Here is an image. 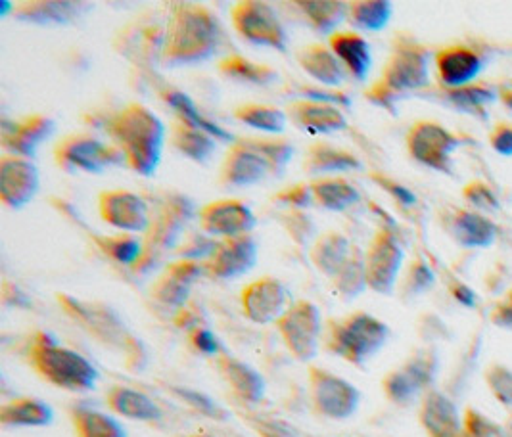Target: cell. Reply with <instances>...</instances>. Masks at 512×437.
I'll return each mask as SVG.
<instances>
[{"instance_id": "obj_1", "label": "cell", "mask_w": 512, "mask_h": 437, "mask_svg": "<svg viewBox=\"0 0 512 437\" xmlns=\"http://www.w3.org/2000/svg\"><path fill=\"white\" fill-rule=\"evenodd\" d=\"M221 43V23L206 6L171 4L163 29L160 62L165 68L194 66L213 58Z\"/></svg>"}, {"instance_id": "obj_2", "label": "cell", "mask_w": 512, "mask_h": 437, "mask_svg": "<svg viewBox=\"0 0 512 437\" xmlns=\"http://www.w3.org/2000/svg\"><path fill=\"white\" fill-rule=\"evenodd\" d=\"M110 142L125 156V167L140 177H154L162 161L165 125L158 115L139 102H129L106 119Z\"/></svg>"}, {"instance_id": "obj_3", "label": "cell", "mask_w": 512, "mask_h": 437, "mask_svg": "<svg viewBox=\"0 0 512 437\" xmlns=\"http://www.w3.org/2000/svg\"><path fill=\"white\" fill-rule=\"evenodd\" d=\"M66 315L87 330L94 340L112 349H119L125 357V367L133 372H142L148 365V351L137 336L129 332L116 311L98 301H83L70 294L56 296Z\"/></svg>"}, {"instance_id": "obj_4", "label": "cell", "mask_w": 512, "mask_h": 437, "mask_svg": "<svg viewBox=\"0 0 512 437\" xmlns=\"http://www.w3.org/2000/svg\"><path fill=\"white\" fill-rule=\"evenodd\" d=\"M27 363L48 384L60 390L85 393L93 391L100 374L93 363L81 353L73 351L50 332H35L27 345Z\"/></svg>"}, {"instance_id": "obj_5", "label": "cell", "mask_w": 512, "mask_h": 437, "mask_svg": "<svg viewBox=\"0 0 512 437\" xmlns=\"http://www.w3.org/2000/svg\"><path fill=\"white\" fill-rule=\"evenodd\" d=\"M198 207L185 194H167L156 206L148 230L144 232V253L131 269L135 275H148L158 267L165 253H173L183 242L188 223L198 217Z\"/></svg>"}, {"instance_id": "obj_6", "label": "cell", "mask_w": 512, "mask_h": 437, "mask_svg": "<svg viewBox=\"0 0 512 437\" xmlns=\"http://www.w3.org/2000/svg\"><path fill=\"white\" fill-rule=\"evenodd\" d=\"M388 336V326L365 311L330 319L323 330L326 349L355 367L365 365L376 355L388 342Z\"/></svg>"}, {"instance_id": "obj_7", "label": "cell", "mask_w": 512, "mask_h": 437, "mask_svg": "<svg viewBox=\"0 0 512 437\" xmlns=\"http://www.w3.org/2000/svg\"><path fill=\"white\" fill-rule=\"evenodd\" d=\"M428 83V52L415 43H397L390 60L382 69L365 98L378 106L390 108L401 92L417 91Z\"/></svg>"}, {"instance_id": "obj_8", "label": "cell", "mask_w": 512, "mask_h": 437, "mask_svg": "<svg viewBox=\"0 0 512 437\" xmlns=\"http://www.w3.org/2000/svg\"><path fill=\"white\" fill-rule=\"evenodd\" d=\"M54 161L62 171L70 175H98L106 169L125 165V156L112 142H104L87 133H73L56 142Z\"/></svg>"}, {"instance_id": "obj_9", "label": "cell", "mask_w": 512, "mask_h": 437, "mask_svg": "<svg viewBox=\"0 0 512 437\" xmlns=\"http://www.w3.org/2000/svg\"><path fill=\"white\" fill-rule=\"evenodd\" d=\"M275 324L282 342L300 363H309L317 357L325 324L315 303L307 299L290 303V307Z\"/></svg>"}, {"instance_id": "obj_10", "label": "cell", "mask_w": 512, "mask_h": 437, "mask_svg": "<svg viewBox=\"0 0 512 437\" xmlns=\"http://www.w3.org/2000/svg\"><path fill=\"white\" fill-rule=\"evenodd\" d=\"M234 31L248 43L273 48L277 52L288 50V33L279 20L275 8L261 0H240L231 10Z\"/></svg>"}, {"instance_id": "obj_11", "label": "cell", "mask_w": 512, "mask_h": 437, "mask_svg": "<svg viewBox=\"0 0 512 437\" xmlns=\"http://www.w3.org/2000/svg\"><path fill=\"white\" fill-rule=\"evenodd\" d=\"M309 391L315 411L330 420H346L359 409V390L326 368L309 367Z\"/></svg>"}, {"instance_id": "obj_12", "label": "cell", "mask_w": 512, "mask_h": 437, "mask_svg": "<svg viewBox=\"0 0 512 437\" xmlns=\"http://www.w3.org/2000/svg\"><path fill=\"white\" fill-rule=\"evenodd\" d=\"M98 213L106 225L127 234H144L152 217L146 200L123 188L104 190L98 196Z\"/></svg>"}, {"instance_id": "obj_13", "label": "cell", "mask_w": 512, "mask_h": 437, "mask_svg": "<svg viewBox=\"0 0 512 437\" xmlns=\"http://www.w3.org/2000/svg\"><path fill=\"white\" fill-rule=\"evenodd\" d=\"M198 225L202 232L217 240H223L252 234V230L256 229L257 217L246 202L236 198H223L200 207Z\"/></svg>"}, {"instance_id": "obj_14", "label": "cell", "mask_w": 512, "mask_h": 437, "mask_svg": "<svg viewBox=\"0 0 512 437\" xmlns=\"http://www.w3.org/2000/svg\"><path fill=\"white\" fill-rule=\"evenodd\" d=\"M403 263V250L394 232L380 229L373 236L365 252L367 286L378 294H390L396 286L397 276Z\"/></svg>"}, {"instance_id": "obj_15", "label": "cell", "mask_w": 512, "mask_h": 437, "mask_svg": "<svg viewBox=\"0 0 512 437\" xmlns=\"http://www.w3.org/2000/svg\"><path fill=\"white\" fill-rule=\"evenodd\" d=\"M290 296L286 286L275 276H259L244 286L240 294L242 313L254 324L277 322L290 307Z\"/></svg>"}, {"instance_id": "obj_16", "label": "cell", "mask_w": 512, "mask_h": 437, "mask_svg": "<svg viewBox=\"0 0 512 437\" xmlns=\"http://www.w3.org/2000/svg\"><path fill=\"white\" fill-rule=\"evenodd\" d=\"M41 186L33 160L2 154L0 158V202L8 209H22L37 196Z\"/></svg>"}, {"instance_id": "obj_17", "label": "cell", "mask_w": 512, "mask_h": 437, "mask_svg": "<svg viewBox=\"0 0 512 437\" xmlns=\"http://www.w3.org/2000/svg\"><path fill=\"white\" fill-rule=\"evenodd\" d=\"M259 244L252 234L219 240L206 265V276L213 280H233L256 267Z\"/></svg>"}, {"instance_id": "obj_18", "label": "cell", "mask_w": 512, "mask_h": 437, "mask_svg": "<svg viewBox=\"0 0 512 437\" xmlns=\"http://www.w3.org/2000/svg\"><path fill=\"white\" fill-rule=\"evenodd\" d=\"M56 131V121L45 114L25 115L20 121H2L0 144L4 154L31 160Z\"/></svg>"}, {"instance_id": "obj_19", "label": "cell", "mask_w": 512, "mask_h": 437, "mask_svg": "<svg viewBox=\"0 0 512 437\" xmlns=\"http://www.w3.org/2000/svg\"><path fill=\"white\" fill-rule=\"evenodd\" d=\"M455 146L457 138L432 121L415 123L407 135V148L413 160L440 171L449 167V156Z\"/></svg>"}, {"instance_id": "obj_20", "label": "cell", "mask_w": 512, "mask_h": 437, "mask_svg": "<svg viewBox=\"0 0 512 437\" xmlns=\"http://www.w3.org/2000/svg\"><path fill=\"white\" fill-rule=\"evenodd\" d=\"M288 121L307 135H334L348 129V119L338 106L307 98L290 100L284 108Z\"/></svg>"}, {"instance_id": "obj_21", "label": "cell", "mask_w": 512, "mask_h": 437, "mask_svg": "<svg viewBox=\"0 0 512 437\" xmlns=\"http://www.w3.org/2000/svg\"><path fill=\"white\" fill-rule=\"evenodd\" d=\"M93 10L91 2L73 0H24L14 2V18L18 22L31 23L39 27H66L79 22Z\"/></svg>"}, {"instance_id": "obj_22", "label": "cell", "mask_w": 512, "mask_h": 437, "mask_svg": "<svg viewBox=\"0 0 512 437\" xmlns=\"http://www.w3.org/2000/svg\"><path fill=\"white\" fill-rule=\"evenodd\" d=\"M267 175H271L267 161L240 138H236V142L225 152L219 181L229 188H244L261 183Z\"/></svg>"}, {"instance_id": "obj_23", "label": "cell", "mask_w": 512, "mask_h": 437, "mask_svg": "<svg viewBox=\"0 0 512 437\" xmlns=\"http://www.w3.org/2000/svg\"><path fill=\"white\" fill-rule=\"evenodd\" d=\"M328 46L340 60L342 68L346 69V73H350L355 81L367 79L373 66V54L365 37H361L355 31L338 29L328 37Z\"/></svg>"}, {"instance_id": "obj_24", "label": "cell", "mask_w": 512, "mask_h": 437, "mask_svg": "<svg viewBox=\"0 0 512 437\" xmlns=\"http://www.w3.org/2000/svg\"><path fill=\"white\" fill-rule=\"evenodd\" d=\"M361 167L363 163L353 152L328 142H315L303 154L302 169L307 175L330 177L334 173H348Z\"/></svg>"}, {"instance_id": "obj_25", "label": "cell", "mask_w": 512, "mask_h": 437, "mask_svg": "<svg viewBox=\"0 0 512 437\" xmlns=\"http://www.w3.org/2000/svg\"><path fill=\"white\" fill-rule=\"evenodd\" d=\"M217 370L234 391V395L244 403L256 405L265 397V380L256 368L250 367L248 363L223 353L217 357Z\"/></svg>"}, {"instance_id": "obj_26", "label": "cell", "mask_w": 512, "mask_h": 437, "mask_svg": "<svg viewBox=\"0 0 512 437\" xmlns=\"http://www.w3.org/2000/svg\"><path fill=\"white\" fill-rule=\"evenodd\" d=\"M296 60L300 68L315 79L321 87L338 89L344 83L346 69L342 68L340 60L334 56L330 46L323 43H311L298 50Z\"/></svg>"}, {"instance_id": "obj_27", "label": "cell", "mask_w": 512, "mask_h": 437, "mask_svg": "<svg viewBox=\"0 0 512 437\" xmlns=\"http://www.w3.org/2000/svg\"><path fill=\"white\" fill-rule=\"evenodd\" d=\"M436 68L443 85L451 89H463L480 73L482 62L470 48L447 46L438 52Z\"/></svg>"}, {"instance_id": "obj_28", "label": "cell", "mask_w": 512, "mask_h": 437, "mask_svg": "<svg viewBox=\"0 0 512 437\" xmlns=\"http://www.w3.org/2000/svg\"><path fill=\"white\" fill-rule=\"evenodd\" d=\"M162 98L163 102L175 112L177 119L183 121L188 127L198 129V131H202V133H208V135L215 138L217 142H225V144H229V146L236 142V137H234L233 133H229L225 127H221L219 123H215L213 119L202 114V112L198 110V106L194 104V100H192L188 94H185V92L169 87V89H165V91L162 92Z\"/></svg>"}, {"instance_id": "obj_29", "label": "cell", "mask_w": 512, "mask_h": 437, "mask_svg": "<svg viewBox=\"0 0 512 437\" xmlns=\"http://www.w3.org/2000/svg\"><path fill=\"white\" fill-rule=\"evenodd\" d=\"M351 250H353V246L342 232L326 230L323 234H319L315 238V242L311 244L309 259L321 275L332 280L342 269L346 259L350 257Z\"/></svg>"}, {"instance_id": "obj_30", "label": "cell", "mask_w": 512, "mask_h": 437, "mask_svg": "<svg viewBox=\"0 0 512 437\" xmlns=\"http://www.w3.org/2000/svg\"><path fill=\"white\" fill-rule=\"evenodd\" d=\"M106 405L110 411L139 422H154L162 418V409L150 399L146 393L129 388V386H114L106 393Z\"/></svg>"}, {"instance_id": "obj_31", "label": "cell", "mask_w": 512, "mask_h": 437, "mask_svg": "<svg viewBox=\"0 0 512 437\" xmlns=\"http://www.w3.org/2000/svg\"><path fill=\"white\" fill-rule=\"evenodd\" d=\"M54 420L52 407L37 397H16L0 407V422L10 428H45Z\"/></svg>"}, {"instance_id": "obj_32", "label": "cell", "mask_w": 512, "mask_h": 437, "mask_svg": "<svg viewBox=\"0 0 512 437\" xmlns=\"http://www.w3.org/2000/svg\"><path fill=\"white\" fill-rule=\"evenodd\" d=\"M169 142L171 146L187 160L194 163H208L217 152V140L208 133L192 129L183 121L175 119L169 127Z\"/></svg>"}, {"instance_id": "obj_33", "label": "cell", "mask_w": 512, "mask_h": 437, "mask_svg": "<svg viewBox=\"0 0 512 437\" xmlns=\"http://www.w3.org/2000/svg\"><path fill=\"white\" fill-rule=\"evenodd\" d=\"M292 6L300 10L305 22L317 33L328 37L348 18V2L344 0H298Z\"/></svg>"}, {"instance_id": "obj_34", "label": "cell", "mask_w": 512, "mask_h": 437, "mask_svg": "<svg viewBox=\"0 0 512 437\" xmlns=\"http://www.w3.org/2000/svg\"><path fill=\"white\" fill-rule=\"evenodd\" d=\"M420 418L430 437H459V414L442 393H430L424 399Z\"/></svg>"}, {"instance_id": "obj_35", "label": "cell", "mask_w": 512, "mask_h": 437, "mask_svg": "<svg viewBox=\"0 0 512 437\" xmlns=\"http://www.w3.org/2000/svg\"><path fill=\"white\" fill-rule=\"evenodd\" d=\"M311 183L315 206L340 213L359 202V190L342 177H315Z\"/></svg>"}, {"instance_id": "obj_36", "label": "cell", "mask_w": 512, "mask_h": 437, "mask_svg": "<svg viewBox=\"0 0 512 437\" xmlns=\"http://www.w3.org/2000/svg\"><path fill=\"white\" fill-rule=\"evenodd\" d=\"M217 69L234 81L256 85V87H269L279 81V71L273 66L252 62L242 54H229L219 60Z\"/></svg>"}, {"instance_id": "obj_37", "label": "cell", "mask_w": 512, "mask_h": 437, "mask_svg": "<svg viewBox=\"0 0 512 437\" xmlns=\"http://www.w3.org/2000/svg\"><path fill=\"white\" fill-rule=\"evenodd\" d=\"M233 117L238 123L252 127L261 133H269L273 137H279L280 133L286 129V121H288L284 110H280L277 106L256 104V102H246L236 106Z\"/></svg>"}, {"instance_id": "obj_38", "label": "cell", "mask_w": 512, "mask_h": 437, "mask_svg": "<svg viewBox=\"0 0 512 437\" xmlns=\"http://www.w3.org/2000/svg\"><path fill=\"white\" fill-rule=\"evenodd\" d=\"M71 424L77 437H127L125 428L112 414L89 407H75L71 411Z\"/></svg>"}, {"instance_id": "obj_39", "label": "cell", "mask_w": 512, "mask_h": 437, "mask_svg": "<svg viewBox=\"0 0 512 437\" xmlns=\"http://www.w3.org/2000/svg\"><path fill=\"white\" fill-rule=\"evenodd\" d=\"M96 248L121 267L133 269L144 253V240L139 234L121 232L116 236H94Z\"/></svg>"}, {"instance_id": "obj_40", "label": "cell", "mask_w": 512, "mask_h": 437, "mask_svg": "<svg viewBox=\"0 0 512 437\" xmlns=\"http://www.w3.org/2000/svg\"><path fill=\"white\" fill-rule=\"evenodd\" d=\"M332 286L336 296L342 301H351L357 298L367 286V273H365V253L357 246H353L350 257L342 265V269L332 278Z\"/></svg>"}, {"instance_id": "obj_41", "label": "cell", "mask_w": 512, "mask_h": 437, "mask_svg": "<svg viewBox=\"0 0 512 437\" xmlns=\"http://www.w3.org/2000/svg\"><path fill=\"white\" fill-rule=\"evenodd\" d=\"M392 18V4L384 0H353L348 2V23L361 31H380Z\"/></svg>"}, {"instance_id": "obj_42", "label": "cell", "mask_w": 512, "mask_h": 437, "mask_svg": "<svg viewBox=\"0 0 512 437\" xmlns=\"http://www.w3.org/2000/svg\"><path fill=\"white\" fill-rule=\"evenodd\" d=\"M246 146L256 150L267 161L271 175H280L296 154V146L284 137H246L240 138Z\"/></svg>"}, {"instance_id": "obj_43", "label": "cell", "mask_w": 512, "mask_h": 437, "mask_svg": "<svg viewBox=\"0 0 512 437\" xmlns=\"http://www.w3.org/2000/svg\"><path fill=\"white\" fill-rule=\"evenodd\" d=\"M150 296L158 305H162L165 309H171V311L177 313L179 309H183L188 303L190 286L183 284L181 280H177V278H173V276L167 275L163 271L162 275L154 280Z\"/></svg>"}, {"instance_id": "obj_44", "label": "cell", "mask_w": 512, "mask_h": 437, "mask_svg": "<svg viewBox=\"0 0 512 437\" xmlns=\"http://www.w3.org/2000/svg\"><path fill=\"white\" fill-rule=\"evenodd\" d=\"M280 225L288 232V236L298 244L307 248L309 244L315 242V234H317V227L315 221L311 219V215L303 209H286L280 215Z\"/></svg>"}, {"instance_id": "obj_45", "label": "cell", "mask_w": 512, "mask_h": 437, "mask_svg": "<svg viewBox=\"0 0 512 437\" xmlns=\"http://www.w3.org/2000/svg\"><path fill=\"white\" fill-rule=\"evenodd\" d=\"M455 232L457 238L461 240V244L466 246H480V244H488L493 238V227L488 221H484L478 215L472 213H461L455 221Z\"/></svg>"}, {"instance_id": "obj_46", "label": "cell", "mask_w": 512, "mask_h": 437, "mask_svg": "<svg viewBox=\"0 0 512 437\" xmlns=\"http://www.w3.org/2000/svg\"><path fill=\"white\" fill-rule=\"evenodd\" d=\"M422 390L419 382L413 378V374L405 368L396 370V372H390L386 378H384V391L386 395L399 405H405L409 401H413L419 391Z\"/></svg>"}, {"instance_id": "obj_47", "label": "cell", "mask_w": 512, "mask_h": 437, "mask_svg": "<svg viewBox=\"0 0 512 437\" xmlns=\"http://www.w3.org/2000/svg\"><path fill=\"white\" fill-rule=\"evenodd\" d=\"M219 240L213 238L206 232H194L188 234L187 238H183V242L179 244V248L173 252L177 259H190V261H202L206 263L211 257V253L215 252Z\"/></svg>"}, {"instance_id": "obj_48", "label": "cell", "mask_w": 512, "mask_h": 437, "mask_svg": "<svg viewBox=\"0 0 512 437\" xmlns=\"http://www.w3.org/2000/svg\"><path fill=\"white\" fill-rule=\"evenodd\" d=\"M171 391L185 401L188 407H192L194 411H198L208 418H215V420H225L227 418V411L221 409L210 395L202 393V391L192 390V388H183V386H171Z\"/></svg>"}, {"instance_id": "obj_49", "label": "cell", "mask_w": 512, "mask_h": 437, "mask_svg": "<svg viewBox=\"0 0 512 437\" xmlns=\"http://www.w3.org/2000/svg\"><path fill=\"white\" fill-rule=\"evenodd\" d=\"M273 202L286 207V209L307 211L309 207L315 206L311 183L303 181V183L290 184V186H286V188H282V190L273 194Z\"/></svg>"}, {"instance_id": "obj_50", "label": "cell", "mask_w": 512, "mask_h": 437, "mask_svg": "<svg viewBox=\"0 0 512 437\" xmlns=\"http://www.w3.org/2000/svg\"><path fill=\"white\" fill-rule=\"evenodd\" d=\"M167 275L181 280L183 284H187L192 288V284L196 280H200L202 276H206V265L202 261H190V259H173L165 265L163 269Z\"/></svg>"}, {"instance_id": "obj_51", "label": "cell", "mask_w": 512, "mask_h": 437, "mask_svg": "<svg viewBox=\"0 0 512 437\" xmlns=\"http://www.w3.org/2000/svg\"><path fill=\"white\" fill-rule=\"evenodd\" d=\"M300 98H307V100H315V102H325V104H332V106H338V108H348L351 104L350 96L348 92L342 91V89H328V87H311V85H302L298 89Z\"/></svg>"}, {"instance_id": "obj_52", "label": "cell", "mask_w": 512, "mask_h": 437, "mask_svg": "<svg viewBox=\"0 0 512 437\" xmlns=\"http://www.w3.org/2000/svg\"><path fill=\"white\" fill-rule=\"evenodd\" d=\"M188 340H190V345L198 353H202L206 357H219V355H223V345L219 342V338L206 326H198V328L190 330L188 332Z\"/></svg>"}, {"instance_id": "obj_53", "label": "cell", "mask_w": 512, "mask_h": 437, "mask_svg": "<svg viewBox=\"0 0 512 437\" xmlns=\"http://www.w3.org/2000/svg\"><path fill=\"white\" fill-rule=\"evenodd\" d=\"M449 98L457 104V106H465V108H470V106H482V104H486L488 100L493 98V94L488 91H476V87H463V89H453V91L449 92Z\"/></svg>"}, {"instance_id": "obj_54", "label": "cell", "mask_w": 512, "mask_h": 437, "mask_svg": "<svg viewBox=\"0 0 512 437\" xmlns=\"http://www.w3.org/2000/svg\"><path fill=\"white\" fill-rule=\"evenodd\" d=\"M371 179H373L374 183L378 184V186H382L392 198H396L399 204H403V206H411V204H415L417 202V198H415V194L409 190V188H405V186H401V184L396 183V181H392V179H386V177H382V175H371Z\"/></svg>"}, {"instance_id": "obj_55", "label": "cell", "mask_w": 512, "mask_h": 437, "mask_svg": "<svg viewBox=\"0 0 512 437\" xmlns=\"http://www.w3.org/2000/svg\"><path fill=\"white\" fill-rule=\"evenodd\" d=\"M432 280H434V276H432V271L422 263V261H417L413 267H411V271H409V278H407V286H409V290L411 292H422V290H426L430 284H432Z\"/></svg>"}, {"instance_id": "obj_56", "label": "cell", "mask_w": 512, "mask_h": 437, "mask_svg": "<svg viewBox=\"0 0 512 437\" xmlns=\"http://www.w3.org/2000/svg\"><path fill=\"white\" fill-rule=\"evenodd\" d=\"M2 299H4V305H8V307H16V309H31L33 307L31 299L25 294L24 290L16 284H10V282H4Z\"/></svg>"}, {"instance_id": "obj_57", "label": "cell", "mask_w": 512, "mask_h": 437, "mask_svg": "<svg viewBox=\"0 0 512 437\" xmlns=\"http://www.w3.org/2000/svg\"><path fill=\"white\" fill-rule=\"evenodd\" d=\"M261 437H296V432L280 420H263L257 426Z\"/></svg>"}, {"instance_id": "obj_58", "label": "cell", "mask_w": 512, "mask_h": 437, "mask_svg": "<svg viewBox=\"0 0 512 437\" xmlns=\"http://www.w3.org/2000/svg\"><path fill=\"white\" fill-rule=\"evenodd\" d=\"M493 146L501 154H512V127H499L493 133Z\"/></svg>"}, {"instance_id": "obj_59", "label": "cell", "mask_w": 512, "mask_h": 437, "mask_svg": "<svg viewBox=\"0 0 512 437\" xmlns=\"http://www.w3.org/2000/svg\"><path fill=\"white\" fill-rule=\"evenodd\" d=\"M493 388L499 393V397L507 403H512V376L509 372H501L493 380Z\"/></svg>"}, {"instance_id": "obj_60", "label": "cell", "mask_w": 512, "mask_h": 437, "mask_svg": "<svg viewBox=\"0 0 512 437\" xmlns=\"http://www.w3.org/2000/svg\"><path fill=\"white\" fill-rule=\"evenodd\" d=\"M455 296L457 299L461 301V303H466V305H474V294L466 288V286H459L457 290H455Z\"/></svg>"}, {"instance_id": "obj_61", "label": "cell", "mask_w": 512, "mask_h": 437, "mask_svg": "<svg viewBox=\"0 0 512 437\" xmlns=\"http://www.w3.org/2000/svg\"><path fill=\"white\" fill-rule=\"evenodd\" d=\"M497 321L512 326V298L511 301L507 303V305H503V307H501V311H499V317H497Z\"/></svg>"}, {"instance_id": "obj_62", "label": "cell", "mask_w": 512, "mask_h": 437, "mask_svg": "<svg viewBox=\"0 0 512 437\" xmlns=\"http://www.w3.org/2000/svg\"><path fill=\"white\" fill-rule=\"evenodd\" d=\"M190 437H215V436H210V434H196V436H190Z\"/></svg>"}]
</instances>
